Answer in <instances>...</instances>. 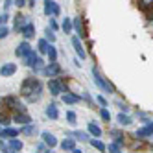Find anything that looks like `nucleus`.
<instances>
[{"label":"nucleus","instance_id":"nucleus-44","mask_svg":"<svg viewBox=\"0 0 153 153\" xmlns=\"http://www.w3.org/2000/svg\"><path fill=\"white\" fill-rule=\"evenodd\" d=\"M45 153H53V151H52V149L48 148V149H45Z\"/></svg>","mask_w":153,"mask_h":153},{"label":"nucleus","instance_id":"nucleus-43","mask_svg":"<svg viewBox=\"0 0 153 153\" xmlns=\"http://www.w3.org/2000/svg\"><path fill=\"white\" fill-rule=\"evenodd\" d=\"M72 153H83V151H81V149H78V148H76V149H74Z\"/></svg>","mask_w":153,"mask_h":153},{"label":"nucleus","instance_id":"nucleus-34","mask_svg":"<svg viewBox=\"0 0 153 153\" xmlns=\"http://www.w3.org/2000/svg\"><path fill=\"white\" fill-rule=\"evenodd\" d=\"M100 116L103 122H111V113H109V109H102L100 107Z\"/></svg>","mask_w":153,"mask_h":153},{"label":"nucleus","instance_id":"nucleus-26","mask_svg":"<svg viewBox=\"0 0 153 153\" xmlns=\"http://www.w3.org/2000/svg\"><path fill=\"white\" fill-rule=\"evenodd\" d=\"M35 133H37V127L35 126H24V127H20V135L31 137V135H35Z\"/></svg>","mask_w":153,"mask_h":153},{"label":"nucleus","instance_id":"nucleus-28","mask_svg":"<svg viewBox=\"0 0 153 153\" xmlns=\"http://www.w3.org/2000/svg\"><path fill=\"white\" fill-rule=\"evenodd\" d=\"M72 137H74V140L78 138V140H81V142H89V140H91V138H89V133H85V131H74Z\"/></svg>","mask_w":153,"mask_h":153},{"label":"nucleus","instance_id":"nucleus-22","mask_svg":"<svg viewBox=\"0 0 153 153\" xmlns=\"http://www.w3.org/2000/svg\"><path fill=\"white\" fill-rule=\"evenodd\" d=\"M61 98H63V102L68 103V105H74V103L79 102V96H78V94H72V92H65Z\"/></svg>","mask_w":153,"mask_h":153},{"label":"nucleus","instance_id":"nucleus-6","mask_svg":"<svg viewBox=\"0 0 153 153\" xmlns=\"http://www.w3.org/2000/svg\"><path fill=\"white\" fill-rule=\"evenodd\" d=\"M4 103L9 107V109H13L15 113H26V107H24V103H20L15 96H7L6 100H4Z\"/></svg>","mask_w":153,"mask_h":153},{"label":"nucleus","instance_id":"nucleus-25","mask_svg":"<svg viewBox=\"0 0 153 153\" xmlns=\"http://www.w3.org/2000/svg\"><path fill=\"white\" fill-rule=\"evenodd\" d=\"M61 30L65 31V33H72V30H74V26H72V19L65 17L63 22H61Z\"/></svg>","mask_w":153,"mask_h":153},{"label":"nucleus","instance_id":"nucleus-21","mask_svg":"<svg viewBox=\"0 0 153 153\" xmlns=\"http://www.w3.org/2000/svg\"><path fill=\"white\" fill-rule=\"evenodd\" d=\"M89 144H91L92 148H96L100 153H107V146L103 144V142H102L100 138H91V140H89Z\"/></svg>","mask_w":153,"mask_h":153},{"label":"nucleus","instance_id":"nucleus-36","mask_svg":"<svg viewBox=\"0 0 153 153\" xmlns=\"http://www.w3.org/2000/svg\"><path fill=\"white\" fill-rule=\"evenodd\" d=\"M96 102L102 105V109H107V107H109V103H107V100H105L103 96H96Z\"/></svg>","mask_w":153,"mask_h":153},{"label":"nucleus","instance_id":"nucleus-15","mask_svg":"<svg viewBox=\"0 0 153 153\" xmlns=\"http://www.w3.org/2000/svg\"><path fill=\"white\" fill-rule=\"evenodd\" d=\"M20 35H22L26 41L31 39V37L35 35V24H33V22H28L24 28H20Z\"/></svg>","mask_w":153,"mask_h":153},{"label":"nucleus","instance_id":"nucleus-33","mask_svg":"<svg viewBox=\"0 0 153 153\" xmlns=\"http://www.w3.org/2000/svg\"><path fill=\"white\" fill-rule=\"evenodd\" d=\"M9 124H11V118H9L7 114H4V113H0V126L9 127Z\"/></svg>","mask_w":153,"mask_h":153},{"label":"nucleus","instance_id":"nucleus-30","mask_svg":"<svg viewBox=\"0 0 153 153\" xmlns=\"http://www.w3.org/2000/svg\"><path fill=\"white\" fill-rule=\"evenodd\" d=\"M111 135L114 137V144L116 146H122L124 144V135L122 133H118V131H111Z\"/></svg>","mask_w":153,"mask_h":153},{"label":"nucleus","instance_id":"nucleus-45","mask_svg":"<svg viewBox=\"0 0 153 153\" xmlns=\"http://www.w3.org/2000/svg\"><path fill=\"white\" fill-rule=\"evenodd\" d=\"M151 149H153V146H151Z\"/></svg>","mask_w":153,"mask_h":153},{"label":"nucleus","instance_id":"nucleus-7","mask_svg":"<svg viewBox=\"0 0 153 153\" xmlns=\"http://www.w3.org/2000/svg\"><path fill=\"white\" fill-rule=\"evenodd\" d=\"M31 52H33V50H31L30 42H28V41H22V42H20V45L15 48V56H17V57H20V59H26Z\"/></svg>","mask_w":153,"mask_h":153},{"label":"nucleus","instance_id":"nucleus-23","mask_svg":"<svg viewBox=\"0 0 153 153\" xmlns=\"http://www.w3.org/2000/svg\"><path fill=\"white\" fill-rule=\"evenodd\" d=\"M116 122H118L120 126H124V127H127V126H131V124H133V120H131V116H129V114H124V113H118V116H116Z\"/></svg>","mask_w":153,"mask_h":153},{"label":"nucleus","instance_id":"nucleus-20","mask_svg":"<svg viewBox=\"0 0 153 153\" xmlns=\"http://www.w3.org/2000/svg\"><path fill=\"white\" fill-rule=\"evenodd\" d=\"M45 114H46L50 120H57V118H59L57 105H56V103H50V105H46V109H45Z\"/></svg>","mask_w":153,"mask_h":153},{"label":"nucleus","instance_id":"nucleus-39","mask_svg":"<svg viewBox=\"0 0 153 153\" xmlns=\"http://www.w3.org/2000/svg\"><path fill=\"white\" fill-rule=\"evenodd\" d=\"M7 19H9L7 11H6V13H2V15H0V26H6V22H7Z\"/></svg>","mask_w":153,"mask_h":153},{"label":"nucleus","instance_id":"nucleus-2","mask_svg":"<svg viewBox=\"0 0 153 153\" xmlns=\"http://www.w3.org/2000/svg\"><path fill=\"white\" fill-rule=\"evenodd\" d=\"M91 72H92V79H94V83L100 87L103 92H107V94H114V92H116V91H114V87H113L111 83H109V81L103 78V76L100 74V70H98L96 67H92V70H91Z\"/></svg>","mask_w":153,"mask_h":153},{"label":"nucleus","instance_id":"nucleus-32","mask_svg":"<svg viewBox=\"0 0 153 153\" xmlns=\"http://www.w3.org/2000/svg\"><path fill=\"white\" fill-rule=\"evenodd\" d=\"M45 33H46V41L50 42V45H53V42H56V31H52L50 28H46V31H45Z\"/></svg>","mask_w":153,"mask_h":153},{"label":"nucleus","instance_id":"nucleus-29","mask_svg":"<svg viewBox=\"0 0 153 153\" xmlns=\"http://www.w3.org/2000/svg\"><path fill=\"white\" fill-rule=\"evenodd\" d=\"M67 122H68L70 126H76V124H78V114H76L74 111H68V113H67Z\"/></svg>","mask_w":153,"mask_h":153},{"label":"nucleus","instance_id":"nucleus-35","mask_svg":"<svg viewBox=\"0 0 153 153\" xmlns=\"http://www.w3.org/2000/svg\"><path fill=\"white\" fill-rule=\"evenodd\" d=\"M107 149H109V153H124V151H122V148H120V146H116L114 142H111V144L107 146Z\"/></svg>","mask_w":153,"mask_h":153},{"label":"nucleus","instance_id":"nucleus-9","mask_svg":"<svg viewBox=\"0 0 153 153\" xmlns=\"http://www.w3.org/2000/svg\"><path fill=\"white\" fill-rule=\"evenodd\" d=\"M20 135V129L17 127H2L0 129V138L2 140H13Z\"/></svg>","mask_w":153,"mask_h":153},{"label":"nucleus","instance_id":"nucleus-37","mask_svg":"<svg viewBox=\"0 0 153 153\" xmlns=\"http://www.w3.org/2000/svg\"><path fill=\"white\" fill-rule=\"evenodd\" d=\"M9 35V28L7 26H0V39H6Z\"/></svg>","mask_w":153,"mask_h":153},{"label":"nucleus","instance_id":"nucleus-3","mask_svg":"<svg viewBox=\"0 0 153 153\" xmlns=\"http://www.w3.org/2000/svg\"><path fill=\"white\" fill-rule=\"evenodd\" d=\"M48 91H50L52 96H61L63 92H68L61 78H52V79H48Z\"/></svg>","mask_w":153,"mask_h":153},{"label":"nucleus","instance_id":"nucleus-46","mask_svg":"<svg viewBox=\"0 0 153 153\" xmlns=\"http://www.w3.org/2000/svg\"><path fill=\"white\" fill-rule=\"evenodd\" d=\"M37 153H41V151H37Z\"/></svg>","mask_w":153,"mask_h":153},{"label":"nucleus","instance_id":"nucleus-5","mask_svg":"<svg viewBox=\"0 0 153 153\" xmlns=\"http://www.w3.org/2000/svg\"><path fill=\"white\" fill-rule=\"evenodd\" d=\"M41 72L45 74L46 78H50V79H52V78H56V76H59V74L63 72V68L59 67V63H48V65H46V67L42 68Z\"/></svg>","mask_w":153,"mask_h":153},{"label":"nucleus","instance_id":"nucleus-38","mask_svg":"<svg viewBox=\"0 0 153 153\" xmlns=\"http://www.w3.org/2000/svg\"><path fill=\"white\" fill-rule=\"evenodd\" d=\"M0 151L2 153H9V148H7V142L0 138Z\"/></svg>","mask_w":153,"mask_h":153},{"label":"nucleus","instance_id":"nucleus-18","mask_svg":"<svg viewBox=\"0 0 153 153\" xmlns=\"http://www.w3.org/2000/svg\"><path fill=\"white\" fill-rule=\"evenodd\" d=\"M87 133H89L91 137H94V138H100L102 137V127L98 124H94V122H89L87 124Z\"/></svg>","mask_w":153,"mask_h":153},{"label":"nucleus","instance_id":"nucleus-17","mask_svg":"<svg viewBox=\"0 0 153 153\" xmlns=\"http://www.w3.org/2000/svg\"><path fill=\"white\" fill-rule=\"evenodd\" d=\"M59 146H61L63 151H70V153H72V151L76 149V140H74L72 137H67V138H63V140H61V144H59Z\"/></svg>","mask_w":153,"mask_h":153},{"label":"nucleus","instance_id":"nucleus-1","mask_svg":"<svg viewBox=\"0 0 153 153\" xmlns=\"http://www.w3.org/2000/svg\"><path fill=\"white\" fill-rule=\"evenodd\" d=\"M20 96L24 98L28 103H35L42 96V83L37 78H26L20 83Z\"/></svg>","mask_w":153,"mask_h":153},{"label":"nucleus","instance_id":"nucleus-14","mask_svg":"<svg viewBox=\"0 0 153 153\" xmlns=\"http://www.w3.org/2000/svg\"><path fill=\"white\" fill-rule=\"evenodd\" d=\"M15 72H17L15 63H4L2 67H0V76H2V78H9V76H13Z\"/></svg>","mask_w":153,"mask_h":153},{"label":"nucleus","instance_id":"nucleus-16","mask_svg":"<svg viewBox=\"0 0 153 153\" xmlns=\"http://www.w3.org/2000/svg\"><path fill=\"white\" fill-rule=\"evenodd\" d=\"M7 148H9V153H20L22 151V148H24V144H22V140H19V138H13V140H7Z\"/></svg>","mask_w":153,"mask_h":153},{"label":"nucleus","instance_id":"nucleus-27","mask_svg":"<svg viewBox=\"0 0 153 153\" xmlns=\"http://www.w3.org/2000/svg\"><path fill=\"white\" fill-rule=\"evenodd\" d=\"M46 56H48V61L50 63H57V50H56V46H53V45H50Z\"/></svg>","mask_w":153,"mask_h":153},{"label":"nucleus","instance_id":"nucleus-12","mask_svg":"<svg viewBox=\"0 0 153 153\" xmlns=\"http://www.w3.org/2000/svg\"><path fill=\"white\" fill-rule=\"evenodd\" d=\"M41 138H42V142H45V146H48L50 149H53L57 146V138H56V135H52L50 131H42Z\"/></svg>","mask_w":153,"mask_h":153},{"label":"nucleus","instance_id":"nucleus-31","mask_svg":"<svg viewBox=\"0 0 153 153\" xmlns=\"http://www.w3.org/2000/svg\"><path fill=\"white\" fill-rule=\"evenodd\" d=\"M138 7L140 9H146V11H148V9H153V0H140Z\"/></svg>","mask_w":153,"mask_h":153},{"label":"nucleus","instance_id":"nucleus-24","mask_svg":"<svg viewBox=\"0 0 153 153\" xmlns=\"http://www.w3.org/2000/svg\"><path fill=\"white\" fill-rule=\"evenodd\" d=\"M48 48H50V42L46 39H39L37 42V53L41 56V53H48Z\"/></svg>","mask_w":153,"mask_h":153},{"label":"nucleus","instance_id":"nucleus-11","mask_svg":"<svg viewBox=\"0 0 153 153\" xmlns=\"http://www.w3.org/2000/svg\"><path fill=\"white\" fill-rule=\"evenodd\" d=\"M72 46H74V52L78 53L79 59H85V57H87V52H85V48H83V45H81V39H79L78 35L72 37Z\"/></svg>","mask_w":153,"mask_h":153},{"label":"nucleus","instance_id":"nucleus-19","mask_svg":"<svg viewBox=\"0 0 153 153\" xmlns=\"http://www.w3.org/2000/svg\"><path fill=\"white\" fill-rule=\"evenodd\" d=\"M13 22H15V26H13V28H15L17 31H20V28H24V26L30 22V20H28L22 13H17V15H15V19H13Z\"/></svg>","mask_w":153,"mask_h":153},{"label":"nucleus","instance_id":"nucleus-47","mask_svg":"<svg viewBox=\"0 0 153 153\" xmlns=\"http://www.w3.org/2000/svg\"><path fill=\"white\" fill-rule=\"evenodd\" d=\"M11 153H13V151H11Z\"/></svg>","mask_w":153,"mask_h":153},{"label":"nucleus","instance_id":"nucleus-10","mask_svg":"<svg viewBox=\"0 0 153 153\" xmlns=\"http://www.w3.org/2000/svg\"><path fill=\"white\" fill-rule=\"evenodd\" d=\"M45 13L48 17H57L61 13V7H59L57 2H53V0H46L45 2Z\"/></svg>","mask_w":153,"mask_h":153},{"label":"nucleus","instance_id":"nucleus-41","mask_svg":"<svg viewBox=\"0 0 153 153\" xmlns=\"http://www.w3.org/2000/svg\"><path fill=\"white\" fill-rule=\"evenodd\" d=\"M13 4H15L17 7H22V6H26L28 2H26V0H17V2H13Z\"/></svg>","mask_w":153,"mask_h":153},{"label":"nucleus","instance_id":"nucleus-40","mask_svg":"<svg viewBox=\"0 0 153 153\" xmlns=\"http://www.w3.org/2000/svg\"><path fill=\"white\" fill-rule=\"evenodd\" d=\"M48 28H50L52 31H57V28H59V26H57V22H56L53 19H50V26H48Z\"/></svg>","mask_w":153,"mask_h":153},{"label":"nucleus","instance_id":"nucleus-42","mask_svg":"<svg viewBox=\"0 0 153 153\" xmlns=\"http://www.w3.org/2000/svg\"><path fill=\"white\" fill-rule=\"evenodd\" d=\"M9 6H13V2H11V0H7V2H4V7H6V9H7Z\"/></svg>","mask_w":153,"mask_h":153},{"label":"nucleus","instance_id":"nucleus-4","mask_svg":"<svg viewBox=\"0 0 153 153\" xmlns=\"http://www.w3.org/2000/svg\"><path fill=\"white\" fill-rule=\"evenodd\" d=\"M135 137L137 138H149L153 137V120H149V122H146V126H142L135 131Z\"/></svg>","mask_w":153,"mask_h":153},{"label":"nucleus","instance_id":"nucleus-8","mask_svg":"<svg viewBox=\"0 0 153 153\" xmlns=\"http://www.w3.org/2000/svg\"><path fill=\"white\" fill-rule=\"evenodd\" d=\"M72 26H74L76 31H78V37L79 39H85L87 37V30H85V20H83V17L72 19Z\"/></svg>","mask_w":153,"mask_h":153},{"label":"nucleus","instance_id":"nucleus-13","mask_svg":"<svg viewBox=\"0 0 153 153\" xmlns=\"http://www.w3.org/2000/svg\"><path fill=\"white\" fill-rule=\"evenodd\" d=\"M11 120H13V122H17V124H20V127L31 126V118H30L28 113H15V114L11 116Z\"/></svg>","mask_w":153,"mask_h":153}]
</instances>
